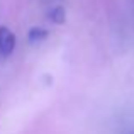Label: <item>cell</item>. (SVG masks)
<instances>
[{"instance_id":"3","label":"cell","mask_w":134,"mask_h":134,"mask_svg":"<svg viewBox=\"0 0 134 134\" xmlns=\"http://www.w3.org/2000/svg\"><path fill=\"white\" fill-rule=\"evenodd\" d=\"M66 19V14H65V9L63 7H54V9L49 12V20L54 24H63Z\"/></svg>"},{"instance_id":"2","label":"cell","mask_w":134,"mask_h":134,"mask_svg":"<svg viewBox=\"0 0 134 134\" xmlns=\"http://www.w3.org/2000/svg\"><path fill=\"white\" fill-rule=\"evenodd\" d=\"M46 37H48V31L43 29V27H32V29H29V32H27L29 43H34V44L44 41Z\"/></svg>"},{"instance_id":"1","label":"cell","mask_w":134,"mask_h":134,"mask_svg":"<svg viewBox=\"0 0 134 134\" xmlns=\"http://www.w3.org/2000/svg\"><path fill=\"white\" fill-rule=\"evenodd\" d=\"M15 49V36L9 27H0V56H10Z\"/></svg>"}]
</instances>
